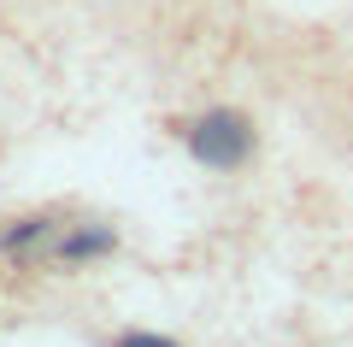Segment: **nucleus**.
<instances>
[{
	"instance_id": "obj_1",
	"label": "nucleus",
	"mask_w": 353,
	"mask_h": 347,
	"mask_svg": "<svg viewBox=\"0 0 353 347\" xmlns=\"http://www.w3.org/2000/svg\"><path fill=\"white\" fill-rule=\"evenodd\" d=\"M189 148L201 165H218V171H230V165H241L253 153V130L241 112H206L201 124L189 130Z\"/></svg>"
},
{
	"instance_id": "obj_2",
	"label": "nucleus",
	"mask_w": 353,
	"mask_h": 347,
	"mask_svg": "<svg viewBox=\"0 0 353 347\" xmlns=\"http://www.w3.org/2000/svg\"><path fill=\"white\" fill-rule=\"evenodd\" d=\"M112 230H106V224H101V230H77V236H65L59 241V259H94V253H112Z\"/></svg>"
},
{
	"instance_id": "obj_3",
	"label": "nucleus",
	"mask_w": 353,
	"mask_h": 347,
	"mask_svg": "<svg viewBox=\"0 0 353 347\" xmlns=\"http://www.w3.org/2000/svg\"><path fill=\"white\" fill-rule=\"evenodd\" d=\"M118 347H176V341H165V335H148V330H130V335H118Z\"/></svg>"
}]
</instances>
